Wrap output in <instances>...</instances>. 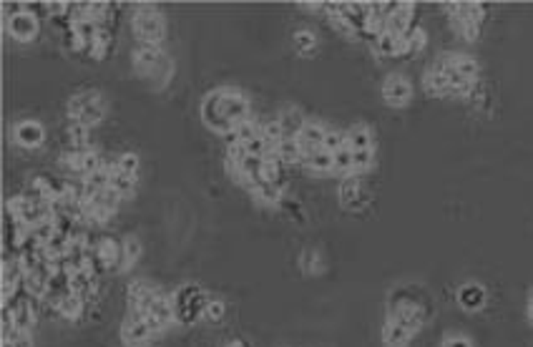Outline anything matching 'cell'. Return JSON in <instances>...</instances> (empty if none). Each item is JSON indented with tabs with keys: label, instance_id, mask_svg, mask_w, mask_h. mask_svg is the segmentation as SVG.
I'll list each match as a JSON object with an SVG mask.
<instances>
[{
	"label": "cell",
	"instance_id": "1",
	"mask_svg": "<svg viewBox=\"0 0 533 347\" xmlns=\"http://www.w3.org/2000/svg\"><path fill=\"white\" fill-rule=\"evenodd\" d=\"M207 307H209V297L194 285L181 287V290L174 295L176 322H181V325H191V322H197L202 314H207Z\"/></svg>",
	"mask_w": 533,
	"mask_h": 347
},
{
	"label": "cell",
	"instance_id": "2",
	"mask_svg": "<svg viewBox=\"0 0 533 347\" xmlns=\"http://www.w3.org/2000/svg\"><path fill=\"white\" fill-rule=\"evenodd\" d=\"M68 113H71V118L79 123H84V126H96L98 121H103V116H106V106H103V98L98 91H84V93L74 96L71 98V103H68Z\"/></svg>",
	"mask_w": 533,
	"mask_h": 347
},
{
	"label": "cell",
	"instance_id": "3",
	"mask_svg": "<svg viewBox=\"0 0 533 347\" xmlns=\"http://www.w3.org/2000/svg\"><path fill=\"white\" fill-rule=\"evenodd\" d=\"M134 33L136 38L141 40V43H149V45H156L159 40L164 38V21L161 16H159L154 8L144 6L136 11L134 16Z\"/></svg>",
	"mask_w": 533,
	"mask_h": 347
},
{
	"label": "cell",
	"instance_id": "4",
	"mask_svg": "<svg viewBox=\"0 0 533 347\" xmlns=\"http://www.w3.org/2000/svg\"><path fill=\"white\" fill-rule=\"evenodd\" d=\"M222 98H224V91H212L202 103V118L209 129H214L217 134L227 136V134H231L236 126L224 116V113H222Z\"/></svg>",
	"mask_w": 533,
	"mask_h": 347
},
{
	"label": "cell",
	"instance_id": "5",
	"mask_svg": "<svg viewBox=\"0 0 533 347\" xmlns=\"http://www.w3.org/2000/svg\"><path fill=\"white\" fill-rule=\"evenodd\" d=\"M325 134L327 129L322 126V123H314V121H307L302 126V131L297 134V146H299V152H302V157H312V154L322 152V144H325Z\"/></svg>",
	"mask_w": 533,
	"mask_h": 347
},
{
	"label": "cell",
	"instance_id": "6",
	"mask_svg": "<svg viewBox=\"0 0 533 347\" xmlns=\"http://www.w3.org/2000/svg\"><path fill=\"white\" fill-rule=\"evenodd\" d=\"M151 327L147 325V319H144V314L139 312V309H134V314H131L129 319H126L124 330H121V340H124L126 347H136V345H144V342L151 337Z\"/></svg>",
	"mask_w": 533,
	"mask_h": 347
},
{
	"label": "cell",
	"instance_id": "7",
	"mask_svg": "<svg viewBox=\"0 0 533 347\" xmlns=\"http://www.w3.org/2000/svg\"><path fill=\"white\" fill-rule=\"evenodd\" d=\"M410 96H413V86L403 76H387L385 84H382V98L390 106H405L410 101Z\"/></svg>",
	"mask_w": 533,
	"mask_h": 347
},
{
	"label": "cell",
	"instance_id": "8",
	"mask_svg": "<svg viewBox=\"0 0 533 347\" xmlns=\"http://www.w3.org/2000/svg\"><path fill=\"white\" fill-rule=\"evenodd\" d=\"M164 61H166V58H164V53H161V48H159V45L141 43V48L134 53V66H136V71H139L141 76H154V71H156Z\"/></svg>",
	"mask_w": 533,
	"mask_h": 347
},
{
	"label": "cell",
	"instance_id": "9",
	"mask_svg": "<svg viewBox=\"0 0 533 347\" xmlns=\"http://www.w3.org/2000/svg\"><path fill=\"white\" fill-rule=\"evenodd\" d=\"M156 295H159V292L144 280L131 282L129 290H126V300H129V305L134 309H139L141 314H147V309L151 307V302L156 300Z\"/></svg>",
	"mask_w": 533,
	"mask_h": 347
},
{
	"label": "cell",
	"instance_id": "10",
	"mask_svg": "<svg viewBox=\"0 0 533 347\" xmlns=\"http://www.w3.org/2000/svg\"><path fill=\"white\" fill-rule=\"evenodd\" d=\"M222 113L229 118L234 126H239L241 121L249 118V103L241 93H234V91H224V98H222Z\"/></svg>",
	"mask_w": 533,
	"mask_h": 347
},
{
	"label": "cell",
	"instance_id": "11",
	"mask_svg": "<svg viewBox=\"0 0 533 347\" xmlns=\"http://www.w3.org/2000/svg\"><path fill=\"white\" fill-rule=\"evenodd\" d=\"M393 319L395 322H400L403 327H408V330L415 335V332L423 327V322H425V312H423V307H418L415 302H403L395 307Z\"/></svg>",
	"mask_w": 533,
	"mask_h": 347
},
{
	"label": "cell",
	"instance_id": "12",
	"mask_svg": "<svg viewBox=\"0 0 533 347\" xmlns=\"http://www.w3.org/2000/svg\"><path fill=\"white\" fill-rule=\"evenodd\" d=\"M8 28H11V35L18 40H30L35 33H38V18L33 13L23 11L18 16H11L8 21Z\"/></svg>",
	"mask_w": 533,
	"mask_h": 347
},
{
	"label": "cell",
	"instance_id": "13",
	"mask_svg": "<svg viewBox=\"0 0 533 347\" xmlns=\"http://www.w3.org/2000/svg\"><path fill=\"white\" fill-rule=\"evenodd\" d=\"M96 249H98L101 259L106 262V267L113 269V272L129 267V264H126V257H124V244H118L116 239H101L98 244H96Z\"/></svg>",
	"mask_w": 533,
	"mask_h": 347
},
{
	"label": "cell",
	"instance_id": "14",
	"mask_svg": "<svg viewBox=\"0 0 533 347\" xmlns=\"http://www.w3.org/2000/svg\"><path fill=\"white\" fill-rule=\"evenodd\" d=\"M13 136H16L18 144L25 146V149H35V146H40L45 139L43 126H40L38 121H21L16 126V131H13Z\"/></svg>",
	"mask_w": 533,
	"mask_h": 347
},
{
	"label": "cell",
	"instance_id": "15",
	"mask_svg": "<svg viewBox=\"0 0 533 347\" xmlns=\"http://www.w3.org/2000/svg\"><path fill=\"white\" fill-rule=\"evenodd\" d=\"M96 285H98V275H93L91 269H79V272L71 275V290H74L84 302H88V300L96 297Z\"/></svg>",
	"mask_w": 533,
	"mask_h": 347
},
{
	"label": "cell",
	"instance_id": "16",
	"mask_svg": "<svg viewBox=\"0 0 533 347\" xmlns=\"http://www.w3.org/2000/svg\"><path fill=\"white\" fill-rule=\"evenodd\" d=\"M147 314H151V317H156L159 319V325L161 327H166V325H171L176 319V312H174V300H168L166 295H161L159 292L156 295V300L151 302V307L147 309Z\"/></svg>",
	"mask_w": 533,
	"mask_h": 347
},
{
	"label": "cell",
	"instance_id": "17",
	"mask_svg": "<svg viewBox=\"0 0 533 347\" xmlns=\"http://www.w3.org/2000/svg\"><path fill=\"white\" fill-rule=\"evenodd\" d=\"M413 13H415L413 3H403L395 16L387 18V30L395 35H405L408 30H413Z\"/></svg>",
	"mask_w": 533,
	"mask_h": 347
},
{
	"label": "cell",
	"instance_id": "18",
	"mask_svg": "<svg viewBox=\"0 0 533 347\" xmlns=\"http://www.w3.org/2000/svg\"><path fill=\"white\" fill-rule=\"evenodd\" d=\"M458 302L460 307H466V309H481L483 302H486V290H483L481 285H476V282L463 285L458 292Z\"/></svg>",
	"mask_w": 533,
	"mask_h": 347
},
{
	"label": "cell",
	"instance_id": "19",
	"mask_svg": "<svg viewBox=\"0 0 533 347\" xmlns=\"http://www.w3.org/2000/svg\"><path fill=\"white\" fill-rule=\"evenodd\" d=\"M410 337H413V332L400 325V322H395V319H390V322L382 327V342H385L387 347H403Z\"/></svg>",
	"mask_w": 533,
	"mask_h": 347
},
{
	"label": "cell",
	"instance_id": "20",
	"mask_svg": "<svg viewBox=\"0 0 533 347\" xmlns=\"http://www.w3.org/2000/svg\"><path fill=\"white\" fill-rule=\"evenodd\" d=\"M348 144L353 152H367V149H372V134L367 126H362V123H357V126H353V129L348 131Z\"/></svg>",
	"mask_w": 533,
	"mask_h": 347
},
{
	"label": "cell",
	"instance_id": "21",
	"mask_svg": "<svg viewBox=\"0 0 533 347\" xmlns=\"http://www.w3.org/2000/svg\"><path fill=\"white\" fill-rule=\"evenodd\" d=\"M121 199H124V196L118 194V191L113 189V186H108V189H98L93 196H91V199H86V202H91L93 207H101V209H106V212L113 214V212H116V207H118V202H121Z\"/></svg>",
	"mask_w": 533,
	"mask_h": 347
},
{
	"label": "cell",
	"instance_id": "22",
	"mask_svg": "<svg viewBox=\"0 0 533 347\" xmlns=\"http://www.w3.org/2000/svg\"><path fill=\"white\" fill-rule=\"evenodd\" d=\"M84 300H81L76 292H71V295H66L61 300V302L56 305L58 307V314L61 317H66V319H76V317H81V312H84Z\"/></svg>",
	"mask_w": 533,
	"mask_h": 347
},
{
	"label": "cell",
	"instance_id": "23",
	"mask_svg": "<svg viewBox=\"0 0 533 347\" xmlns=\"http://www.w3.org/2000/svg\"><path fill=\"white\" fill-rule=\"evenodd\" d=\"M304 164L309 166V171H314V174H332L335 171V159H332V154L330 152H317V154H312V157H307L304 159Z\"/></svg>",
	"mask_w": 533,
	"mask_h": 347
},
{
	"label": "cell",
	"instance_id": "24",
	"mask_svg": "<svg viewBox=\"0 0 533 347\" xmlns=\"http://www.w3.org/2000/svg\"><path fill=\"white\" fill-rule=\"evenodd\" d=\"M425 86H428V93H435V96L450 93L448 76H445L443 71H438V68H432V71L425 73Z\"/></svg>",
	"mask_w": 533,
	"mask_h": 347
},
{
	"label": "cell",
	"instance_id": "25",
	"mask_svg": "<svg viewBox=\"0 0 533 347\" xmlns=\"http://www.w3.org/2000/svg\"><path fill=\"white\" fill-rule=\"evenodd\" d=\"M277 121L282 123V129H285L287 139H297V134L302 131L304 123H307L302 116H299V111H285L280 118H277Z\"/></svg>",
	"mask_w": 533,
	"mask_h": 347
},
{
	"label": "cell",
	"instance_id": "26",
	"mask_svg": "<svg viewBox=\"0 0 533 347\" xmlns=\"http://www.w3.org/2000/svg\"><path fill=\"white\" fill-rule=\"evenodd\" d=\"M277 159H280L282 164H297V161H304L302 152H299V146L294 139H285L280 146H277Z\"/></svg>",
	"mask_w": 533,
	"mask_h": 347
},
{
	"label": "cell",
	"instance_id": "27",
	"mask_svg": "<svg viewBox=\"0 0 533 347\" xmlns=\"http://www.w3.org/2000/svg\"><path fill=\"white\" fill-rule=\"evenodd\" d=\"M340 199L348 207H357L360 204V179L357 176H348L340 186Z\"/></svg>",
	"mask_w": 533,
	"mask_h": 347
},
{
	"label": "cell",
	"instance_id": "28",
	"mask_svg": "<svg viewBox=\"0 0 533 347\" xmlns=\"http://www.w3.org/2000/svg\"><path fill=\"white\" fill-rule=\"evenodd\" d=\"M254 194H257L259 202L264 204H277L282 199V186L275 184V181H262V184L254 186Z\"/></svg>",
	"mask_w": 533,
	"mask_h": 347
},
{
	"label": "cell",
	"instance_id": "29",
	"mask_svg": "<svg viewBox=\"0 0 533 347\" xmlns=\"http://www.w3.org/2000/svg\"><path fill=\"white\" fill-rule=\"evenodd\" d=\"M332 159H335V174H343L345 179H348V176H355L353 149H350V146H345V149H340L337 154H332Z\"/></svg>",
	"mask_w": 533,
	"mask_h": 347
},
{
	"label": "cell",
	"instance_id": "30",
	"mask_svg": "<svg viewBox=\"0 0 533 347\" xmlns=\"http://www.w3.org/2000/svg\"><path fill=\"white\" fill-rule=\"evenodd\" d=\"M111 186L121 196H131V194H134V189H136V176H131V174H124V171H113Z\"/></svg>",
	"mask_w": 533,
	"mask_h": 347
},
{
	"label": "cell",
	"instance_id": "31",
	"mask_svg": "<svg viewBox=\"0 0 533 347\" xmlns=\"http://www.w3.org/2000/svg\"><path fill=\"white\" fill-rule=\"evenodd\" d=\"M453 66L466 81H473L478 76V63L471 56H453Z\"/></svg>",
	"mask_w": 533,
	"mask_h": 347
},
{
	"label": "cell",
	"instance_id": "32",
	"mask_svg": "<svg viewBox=\"0 0 533 347\" xmlns=\"http://www.w3.org/2000/svg\"><path fill=\"white\" fill-rule=\"evenodd\" d=\"M30 234H33L40 244H48L51 237L56 234V222H53V219H43V222H38L35 227H30Z\"/></svg>",
	"mask_w": 533,
	"mask_h": 347
},
{
	"label": "cell",
	"instance_id": "33",
	"mask_svg": "<svg viewBox=\"0 0 533 347\" xmlns=\"http://www.w3.org/2000/svg\"><path fill=\"white\" fill-rule=\"evenodd\" d=\"M348 144V134H343V131H327L325 134V144H322V149L330 154H337L340 149H345Z\"/></svg>",
	"mask_w": 533,
	"mask_h": 347
},
{
	"label": "cell",
	"instance_id": "34",
	"mask_svg": "<svg viewBox=\"0 0 533 347\" xmlns=\"http://www.w3.org/2000/svg\"><path fill=\"white\" fill-rule=\"evenodd\" d=\"M234 134H236V139H239V144H249V141L257 139V136L262 134V129H259L254 121H249V118H247V121H241L239 126H236Z\"/></svg>",
	"mask_w": 533,
	"mask_h": 347
},
{
	"label": "cell",
	"instance_id": "35",
	"mask_svg": "<svg viewBox=\"0 0 533 347\" xmlns=\"http://www.w3.org/2000/svg\"><path fill=\"white\" fill-rule=\"evenodd\" d=\"M398 38H400V35L385 30V33H382L380 38H377V43H375L377 53H382V56H395V51H398Z\"/></svg>",
	"mask_w": 533,
	"mask_h": 347
},
{
	"label": "cell",
	"instance_id": "36",
	"mask_svg": "<svg viewBox=\"0 0 533 347\" xmlns=\"http://www.w3.org/2000/svg\"><path fill=\"white\" fill-rule=\"evenodd\" d=\"M372 161H375V149H367V152H353V166H355V176L367 169H372Z\"/></svg>",
	"mask_w": 533,
	"mask_h": 347
},
{
	"label": "cell",
	"instance_id": "37",
	"mask_svg": "<svg viewBox=\"0 0 533 347\" xmlns=\"http://www.w3.org/2000/svg\"><path fill=\"white\" fill-rule=\"evenodd\" d=\"M262 136H264L267 141H270V144L275 146V149L282 144V141L287 139V136H285V129H282V123H280V121H270L267 126H262Z\"/></svg>",
	"mask_w": 533,
	"mask_h": 347
},
{
	"label": "cell",
	"instance_id": "38",
	"mask_svg": "<svg viewBox=\"0 0 533 347\" xmlns=\"http://www.w3.org/2000/svg\"><path fill=\"white\" fill-rule=\"evenodd\" d=\"M88 139H91L88 126L74 121V126H71V144H74V149H86V146H88Z\"/></svg>",
	"mask_w": 533,
	"mask_h": 347
},
{
	"label": "cell",
	"instance_id": "39",
	"mask_svg": "<svg viewBox=\"0 0 533 347\" xmlns=\"http://www.w3.org/2000/svg\"><path fill=\"white\" fill-rule=\"evenodd\" d=\"M116 171H124V174H131V176H136V171H139V157L136 154H121V157L116 159Z\"/></svg>",
	"mask_w": 533,
	"mask_h": 347
},
{
	"label": "cell",
	"instance_id": "40",
	"mask_svg": "<svg viewBox=\"0 0 533 347\" xmlns=\"http://www.w3.org/2000/svg\"><path fill=\"white\" fill-rule=\"evenodd\" d=\"M408 45H410V53H420L423 48H425V40H428V35H425V30L423 28H413V30H408Z\"/></svg>",
	"mask_w": 533,
	"mask_h": 347
},
{
	"label": "cell",
	"instance_id": "41",
	"mask_svg": "<svg viewBox=\"0 0 533 347\" xmlns=\"http://www.w3.org/2000/svg\"><path fill=\"white\" fill-rule=\"evenodd\" d=\"M124 257H126V264H134L136 259H139V254H141V244H139V239L136 237H126L124 241Z\"/></svg>",
	"mask_w": 533,
	"mask_h": 347
},
{
	"label": "cell",
	"instance_id": "42",
	"mask_svg": "<svg viewBox=\"0 0 533 347\" xmlns=\"http://www.w3.org/2000/svg\"><path fill=\"white\" fill-rule=\"evenodd\" d=\"M294 45H297L299 53H312L314 51V35L309 33V30H299V33L294 35Z\"/></svg>",
	"mask_w": 533,
	"mask_h": 347
},
{
	"label": "cell",
	"instance_id": "43",
	"mask_svg": "<svg viewBox=\"0 0 533 347\" xmlns=\"http://www.w3.org/2000/svg\"><path fill=\"white\" fill-rule=\"evenodd\" d=\"M224 302H219V300H209V307H207V317L212 319H222L224 317Z\"/></svg>",
	"mask_w": 533,
	"mask_h": 347
},
{
	"label": "cell",
	"instance_id": "44",
	"mask_svg": "<svg viewBox=\"0 0 533 347\" xmlns=\"http://www.w3.org/2000/svg\"><path fill=\"white\" fill-rule=\"evenodd\" d=\"M458 28H460V33L466 35L468 40H476L478 33H481V25H478V23H460Z\"/></svg>",
	"mask_w": 533,
	"mask_h": 347
},
{
	"label": "cell",
	"instance_id": "45",
	"mask_svg": "<svg viewBox=\"0 0 533 347\" xmlns=\"http://www.w3.org/2000/svg\"><path fill=\"white\" fill-rule=\"evenodd\" d=\"M443 347H473V342L463 335H453V337H445Z\"/></svg>",
	"mask_w": 533,
	"mask_h": 347
},
{
	"label": "cell",
	"instance_id": "46",
	"mask_svg": "<svg viewBox=\"0 0 533 347\" xmlns=\"http://www.w3.org/2000/svg\"><path fill=\"white\" fill-rule=\"evenodd\" d=\"M16 347H33V340H30V332L21 330V335H18V340H16Z\"/></svg>",
	"mask_w": 533,
	"mask_h": 347
},
{
	"label": "cell",
	"instance_id": "47",
	"mask_svg": "<svg viewBox=\"0 0 533 347\" xmlns=\"http://www.w3.org/2000/svg\"><path fill=\"white\" fill-rule=\"evenodd\" d=\"M304 269H307V272H312V269H317V254L304 252Z\"/></svg>",
	"mask_w": 533,
	"mask_h": 347
},
{
	"label": "cell",
	"instance_id": "48",
	"mask_svg": "<svg viewBox=\"0 0 533 347\" xmlns=\"http://www.w3.org/2000/svg\"><path fill=\"white\" fill-rule=\"evenodd\" d=\"M227 347H244V342H231V345H227Z\"/></svg>",
	"mask_w": 533,
	"mask_h": 347
},
{
	"label": "cell",
	"instance_id": "49",
	"mask_svg": "<svg viewBox=\"0 0 533 347\" xmlns=\"http://www.w3.org/2000/svg\"><path fill=\"white\" fill-rule=\"evenodd\" d=\"M528 314H531V319H533V300H531V305H528Z\"/></svg>",
	"mask_w": 533,
	"mask_h": 347
}]
</instances>
